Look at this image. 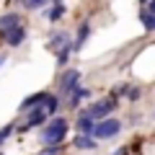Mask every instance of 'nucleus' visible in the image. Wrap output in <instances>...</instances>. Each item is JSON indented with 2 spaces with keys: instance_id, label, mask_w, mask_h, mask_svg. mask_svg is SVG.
<instances>
[{
  "instance_id": "nucleus-12",
  "label": "nucleus",
  "mask_w": 155,
  "mask_h": 155,
  "mask_svg": "<svg viewBox=\"0 0 155 155\" xmlns=\"http://www.w3.org/2000/svg\"><path fill=\"white\" fill-rule=\"evenodd\" d=\"M62 16H65V5H62V3H57V5L49 11V21H60Z\"/></svg>"
},
{
  "instance_id": "nucleus-9",
  "label": "nucleus",
  "mask_w": 155,
  "mask_h": 155,
  "mask_svg": "<svg viewBox=\"0 0 155 155\" xmlns=\"http://www.w3.org/2000/svg\"><path fill=\"white\" fill-rule=\"evenodd\" d=\"M44 101H47V93H34V96H28V98L21 104V109L26 111V109H31V106H39V104H44Z\"/></svg>"
},
{
  "instance_id": "nucleus-5",
  "label": "nucleus",
  "mask_w": 155,
  "mask_h": 155,
  "mask_svg": "<svg viewBox=\"0 0 155 155\" xmlns=\"http://www.w3.org/2000/svg\"><path fill=\"white\" fill-rule=\"evenodd\" d=\"M23 39H26V28L23 26H16V28H11V31H5V41L11 47H18Z\"/></svg>"
},
{
  "instance_id": "nucleus-6",
  "label": "nucleus",
  "mask_w": 155,
  "mask_h": 155,
  "mask_svg": "<svg viewBox=\"0 0 155 155\" xmlns=\"http://www.w3.org/2000/svg\"><path fill=\"white\" fill-rule=\"evenodd\" d=\"M21 26V18H18V13H5V16L0 18V31H11V28Z\"/></svg>"
},
{
  "instance_id": "nucleus-10",
  "label": "nucleus",
  "mask_w": 155,
  "mask_h": 155,
  "mask_svg": "<svg viewBox=\"0 0 155 155\" xmlns=\"http://www.w3.org/2000/svg\"><path fill=\"white\" fill-rule=\"evenodd\" d=\"M88 96H91V91H88V88H80V85H78V88L72 91V98H70V104H72V106H78L83 98H88Z\"/></svg>"
},
{
  "instance_id": "nucleus-13",
  "label": "nucleus",
  "mask_w": 155,
  "mask_h": 155,
  "mask_svg": "<svg viewBox=\"0 0 155 155\" xmlns=\"http://www.w3.org/2000/svg\"><path fill=\"white\" fill-rule=\"evenodd\" d=\"M57 111V98L54 96H47V101H44V114H54Z\"/></svg>"
},
{
  "instance_id": "nucleus-19",
  "label": "nucleus",
  "mask_w": 155,
  "mask_h": 155,
  "mask_svg": "<svg viewBox=\"0 0 155 155\" xmlns=\"http://www.w3.org/2000/svg\"><path fill=\"white\" fill-rule=\"evenodd\" d=\"M127 96H129L132 101H137V98H140V88H129V93H127Z\"/></svg>"
},
{
  "instance_id": "nucleus-1",
  "label": "nucleus",
  "mask_w": 155,
  "mask_h": 155,
  "mask_svg": "<svg viewBox=\"0 0 155 155\" xmlns=\"http://www.w3.org/2000/svg\"><path fill=\"white\" fill-rule=\"evenodd\" d=\"M67 134V122L65 119H54L52 124H47L44 132H41V142L47 145V147H60V142L65 140Z\"/></svg>"
},
{
  "instance_id": "nucleus-14",
  "label": "nucleus",
  "mask_w": 155,
  "mask_h": 155,
  "mask_svg": "<svg viewBox=\"0 0 155 155\" xmlns=\"http://www.w3.org/2000/svg\"><path fill=\"white\" fill-rule=\"evenodd\" d=\"M142 23H145L147 31H155V16H150L147 11H142Z\"/></svg>"
},
{
  "instance_id": "nucleus-20",
  "label": "nucleus",
  "mask_w": 155,
  "mask_h": 155,
  "mask_svg": "<svg viewBox=\"0 0 155 155\" xmlns=\"http://www.w3.org/2000/svg\"><path fill=\"white\" fill-rule=\"evenodd\" d=\"M147 13H150V16H155V0H150V3H147Z\"/></svg>"
},
{
  "instance_id": "nucleus-15",
  "label": "nucleus",
  "mask_w": 155,
  "mask_h": 155,
  "mask_svg": "<svg viewBox=\"0 0 155 155\" xmlns=\"http://www.w3.org/2000/svg\"><path fill=\"white\" fill-rule=\"evenodd\" d=\"M70 52H72V44H67L65 49L60 52V57H57V65H65V62H67V57H70Z\"/></svg>"
},
{
  "instance_id": "nucleus-16",
  "label": "nucleus",
  "mask_w": 155,
  "mask_h": 155,
  "mask_svg": "<svg viewBox=\"0 0 155 155\" xmlns=\"http://www.w3.org/2000/svg\"><path fill=\"white\" fill-rule=\"evenodd\" d=\"M23 5L31 8V11H36V8H44L47 5V0H23Z\"/></svg>"
},
{
  "instance_id": "nucleus-17",
  "label": "nucleus",
  "mask_w": 155,
  "mask_h": 155,
  "mask_svg": "<svg viewBox=\"0 0 155 155\" xmlns=\"http://www.w3.org/2000/svg\"><path fill=\"white\" fill-rule=\"evenodd\" d=\"M13 132V127H11V124H8V127H3V129H0V142H3V140H5L8 137V134H11Z\"/></svg>"
},
{
  "instance_id": "nucleus-2",
  "label": "nucleus",
  "mask_w": 155,
  "mask_h": 155,
  "mask_svg": "<svg viewBox=\"0 0 155 155\" xmlns=\"http://www.w3.org/2000/svg\"><path fill=\"white\" fill-rule=\"evenodd\" d=\"M122 129V124H119V119H104V122L96 124L93 129V140H111L116 132Z\"/></svg>"
},
{
  "instance_id": "nucleus-7",
  "label": "nucleus",
  "mask_w": 155,
  "mask_h": 155,
  "mask_svg": "<svg viewBox=\"0 0 155 155\" xmlns=\"http://www.w3.org/2000/svg\"><path fill=\"white\" fill-rule=\"evenodd\" d=\"M75 147L78 150H93L96 147V140L91 137V134H78V137H75Z\"/></svg>"
},
{
  "instance_id": "nucleus-8",
  "label": "nucleus",
  "mask_w": 155,
  "mask_h": 155,
  "mask_svg": "<svg viewBox=\"0 0 155 155\" xmlns=\"http://www.w3.org/2000/svg\"><path fill=\"white\" fill-rule=\"evenodd\" d=\"M44 109H34L31 111V114H28V122L26 124H23V129H28V127H36V124H41V122H44Z\"/></svg>"
},
{
  "instance_id": "nucleus-3",
  "label": "nucleus",
  "mask_w": 155,
  "mask_h": 155,
  "mask_svg": "<svg viewBox=\"0 0 155 155\" xmlns=\"http://www.w3.org/2000/svg\"><path fill=\"white\" fill-rule=\"evenodd\" d=\"M114 109H116V101H114V98H104V101H96V104L88 109V116H91V119L104 122V119H106Z\"/></svg>"
},
{
  "instance_id": "nucleus-18",
  "label": "nucleus",
  "mask_w": 155,
  "mask_h": 155,
  "mask_svg": "<svg viewBox=\"0 0 155 155\" xmlns=\"http://www.w3.org/2000/svg\"><path fill=\"white\" fill-rule=\"evenodd\" d=\"M41 155H60V147H47L41 150Z\"/></svg>"
},
{
  "instance_id": "nucleus-21",
  "label": "nucleus",
  "mask_w": 155,
  "mask_h": 155,
  "mask_svg": "<svg viewBox=\"0 0 155 155\" xmlns=\"http://www.w3.org/2000/svg\"><path fill=\"white\" fill-rule=\"evenodd\" d=\"M0 65H3V57H0Z\"/></svg>"
},
{
  "instance_id": "nucleus-11",
  "label": "nucleus",
  "mask_w": 155,
  "mask_h": 155,
  "mask_svg": "<svg viewBox=\"0 0 155 155\" xmlns=\"http://www.w3.org/2000/svg\"><path fill=\"white\" fill-rule=\"evenodd\" d=\"M85 39H88V26H80V31H78V39H75V44H72V49H80V44H83Z\"/></svg>"
},
{
  "instance_id": "nucleus-22",
  "label": "nucleus",
  "mask_w": 155,
  "mask_h": 155,
  "mask_svg": "<svg viewBox=\"0 0 155 155\" xmlns=\"http://www.w3.org/2000/svg\"><path fill=\"white\" fill-rule=\"evenodd\" d=\"M142 3H147V0H142Z\"/></svg>"
},
{
  "instance_id": "nucleus-4",
  "label": "nucleus",
  "mask_w": 155,
  "mask_h": 155,
  "mask_svg": "<svg viewBox=\"0 0 155 155\" xmlns=\"http://www.w3.org/2000/svg\"><path fill=\"white\" fill-rule=\"evenodd\" d=\"M78 80H80V70H67L60 78V96H70L78 88Z\"/></svg>"
}]
</instances>
